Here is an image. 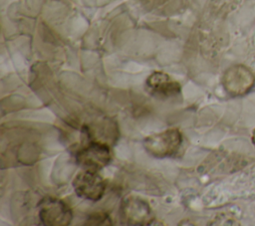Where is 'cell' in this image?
Returning <instances> with one entry per match:
<instances>
[{"mask_svg": "<svg viewBox=\"0 0 255 226\" xmlns=\"http://www.w3.org/2000/svg\"><path fill=\"white\" fill-rule=\"evenodd\" d=\"M183 141L182 133L175 127L167 128L152 133L143 139L145 151L155 158H167L174 156Z\"/></svg>", "mask_w": 255, "mask_h": 226, "instance_id": "cell-1", "label": "cell"}, {"mask_svg": "<svg viewBox=\"0 0 255 226\" xmlns=\"http://www.w3.org/2000/svg\"><path fill=\"white\" fill-rule=\"evenodd\" d=\"M75 159L84 169L99 171L112 161L111 147L106 142L86 138V142L76 150Z\"/></svg>", "mask_w": 255, "mask_h": 226, "instance_id": "cell-2", "label": "cell"}, {"mask_svg": "<svg viewBox=\"0 0 255 226\" xmlns=\"http://www.w3.org/2000/svg\"><path fill=\"white\" fill-rule=\"evenodd\" d=\"M120 219L123 224L145 226L154 220L153 211L149 203L139 196L128 195L124 197L120 205Z\"/></svg>", "mask_w": 255, "mask_h": 226, "instance_id": "cell-3", "label": "cell"}, {"mask_svg": "<svg viewBox=\"0 0 255 226\" xmlns=\"http://www.w3.org/2000/svg\"><path fill=\"white\" fill-rule=\"evenodd\" d=\"M38 207V217L42 225L68 226L73 220V211L71 207L57 197H43L40 200Z\"/></svg>", "mask_w": 255, "mask_h": 226, "instance_id": "cell-4", "label": "cell"}, {"mask_svg": "<svg viewBox=\"0 0 255 226\" xmlns=\"http://www.w3.org/2000/svg\"><path fill=\"white\" fill-rule=\"evenodd\" d=\"M75 193L86 200L98 201L102 199L106 190V180L98 171L84 169L73 179Z\"/></svg>", "mask_w": 255, "mask_h": 226, "instance_id": "cell-5", "label": "cell"}, {"mask_svg": "<svg viewBox=\"0 0 255 226\" xmlns=\"http://www.w3.org/2000/svg\"><path fill=\"white\" fill-rule=\"evenodd\" d=\"M255 83V77L250 69L243 65L228 68L222 76V86L231 96L247 94Z\"/></svg>", "mask_w": 255, "mask_h": 226, "instance_id": "cell-6", "label": "cell"}, {"mask_svg": "<svg viewBox=\"0 0 255 226\" xmlns=\"http://www.w3.org/2000/svg\"><path fill=\"white\" fill-rule=\"evenodd\" d=\"M148 93L159 99H168L180 94V84L169 75L160 71L152 72L145 81Z\"/></svg>", "mask_w": 255, "mask_h": 226, "instance_id": "cell-7", "label": "cell"}, {"mask_svg": "<svg viewBox=\"0 0 255 226\" xmlns=\"http://www.w3.org/2000/svg\"><path fill=\"white\" fill-rule=\"evenodd\" d=\"M114 223L111 216L103 211H96L90 213L84 223V225L88 226H111Z\"/></svg>", "mask_w": 255, "mask_h": 226, "instance_id": "cell-8", "label": "cell"}, {"mask_svg": "<svg viewBox=\"0 0 255 226\" xmlns=\"http://www.w3.org/2000/svg\"><path fill=\"white\" fill-rule=\"evenodd\" d=\"M251 139H252V142H253V144H254V146H255V128L253 129V132H252V137H251Z\"/></svg>", "mask_w": 255, "mask_h": 226, "instance_id": "cell-9", "label": "cell"}]
</instances>
